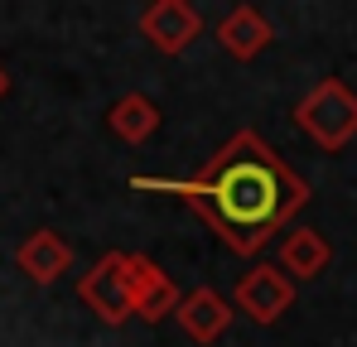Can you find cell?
Masks as SVG:
<instances>
[{"instance_id": "8992f818", "label": "cell", "mask_w": 357, "mask_h": 347, "mask_svg": "<svg viewBox=\"0 0 357 347\" xmlns=\"http://www.w3.org/2000/svg\"><path fill=\"white\" fill-rule=\"evenodd\" d=\"M174 318H178V328H183V338H193V343H218V338L227 333V323H232V309H227V299H222L218 289L198 285V289H188V294L178 299Z\"/></svg>"}, {"instance_id": "ba28073f", "label": "cell", "mask_w": 357, "mask_h": 347, "mask_svg": "<svg viewBox=\"0 0 357 347\" xmlns=\"http://www.w3.org/2000/svg\"><path fill=\"white\" fill-rule=\"evenodd\" d=\"M178 285L150 261V256H135V318H145V323H160V318H169L178 309Z\"/></svg>"}, {"instance_id": "7a4b0ae2", "label": "cell", "mask_w": 357, "mask_h": 347, "mask_svg": "<svg viewBox=\"0 0 357 347\" xmlns=\"http://www.w3.org/2000/svg\"><path fill=\"white\" fill-rule=\"evenodd\" d=\"M77 299L102 318L121 328L126 318H135V251H107L77 285Z\"/></svg>"}, {"instance_id": "52a82bcc", "label": "cell", "mask_w": 357, "mask_h": 347, "mask_svg": "<svg viewBox=\"0 0 357 347\" xmlns=\"http://www.w3.org/2000/svg\"><path fill=\"white\" fill-rule=\"evenodd\" d=\"M15 265L34 280V285H54L63 270L73 265V246L63 241L54 227H39L29 231L24 241H20V251H15Z\"/></svg>"}, {"instance_id": "8fae6325", "label": "cell", "mask_w": 357, "mask_h": 347, "mask_svg": "<svg viewBox=\"0 0 357 347\" xmlns=\"http://www.w3.org/2000/svg\"><path fill=\"white\" fill-rule=\"evenodd\" d=\"M280 265H285L290 275H319V270L328 265V246H324L314 231H295V236L285 241V251H280Z\"/></svg>"}, {"instance_id": "30bf717a", "label": "cell", "mask_w": 357, "mask_h": 347, "mask_svg": "<svg viewBox=\"0 0 357 347\" xmlns=\"http://www.w3.org/2000/svg\"><path fill=\"white\" fill-rule=\"evenodd\" d=\"M107 125H112V135L126 140V145H145V140L160 130V107H155L150 97H140V92H126L121 102H112Z\"/></svg>"}, {"instance_id": "9c48e42d", "label": "cell", "mask_w": 357, "mask_h": 347, "mask_svg": "<svg viewBox=\"0 0 357 347\" xmlns=\"http://www.w3.org/2000/svg\"><path fill=\"white\" fill-rule=\"evenodd\" d=\"M218 44L227 49L232 58H256L266 44H271V24L251 10V5H237L232 15H222V24H218Z\"/></svg>"}, {"instance_id": "6da1fadb", "label": "cell", "mask_w": 357, "mask_h": 347, "mask_svg": "<svg viewBox=\"0 0 357 347\" xmlns=\"http://www.w3.org/2000/svg\"><path fill=\"white\" fill-rule=\"evenodd\" d=\"M130 188L178 198L188 213H198L208 227L218 231V241L227 251H237V256H256L304 208V198H309V188L299 183V174L256 130H237L193 178H150V174H135Z\"/></svg>"}, {"instance_id": "5b68a950", "label": "cell", "mask_w": 357, "mask_h": 347, "mask_svg": "<svg viewBox=\"0 0 357 347\" xmlns=\"http://www.w3.org/2000/svg\"><path fill=\"white\" fill-rule=\"evenodd\" d=\"M290 304H295V285H290L280 270H271V265L246 270V280L237 285V309L251 314L256 323H275Z\"/></svg>"}, {"instance_id": "3957f363", "label": "cell", "mask_w": 357, "mask_h": 347, "mask_svg": "<svg viewBox=\"0 0 357 347\" xmlns=\"http://www.w3.org/2000/svg\"><path fill=\"white\" fill-rule=\"evenodd\" d=\"M295 121L304 125V135H314L324 150H338L357 130V102L338 82H324V87H314V92L299 102Z\"/></svg>"}, {"instance_id": "277c9868", "label": "cell", "mask_w": 357, "mask_h": 347, "mask_svg": "<svg viewBox=\"0 0 357 347\" xmlns=\"http://www.w3.org/2000/svg\"><path fill=\"white\" fill-rule=\"evenodd\" d=\"M140 34H145V44L155 54L174 58L203 34V15L188 0H155V5L140 10Z\"/></svg>"}, {"instance_id": "7c38bea8", "label": "cell", "mask_w": 357, "mask_h": 347, "mask_svg": "<svg viewBox=\"0 0 357 347\" xmlns=\"http://www.w3.org/2000/svg\"><path fill=\"white\" fill-rule=\"evenodd\" d=\"M10 92V77H5V63H0V97Z\"/></svg>"}]
</instances>
